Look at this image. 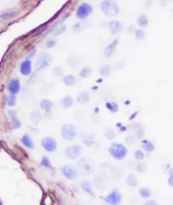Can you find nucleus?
Returning <instances> with one entry per match:
<instances>
[{"label": "nucleus", "mask_w": 173, "mask_h": 205, "mask_svg": "<svg viewBox=\"0 0 173 205\" xmlns=\"http://www.w3.org/2000/svg\"><path fill=\"white\" fill-rule=\"evenodd\" d=\"M146 170V165L144 164V163H138V165H137V170H138V172H144Z\"/></svg>", "instance_id": "nucleus-43"}, {"label": "nucleus", "mask_w": 173, "mask_h": 205, "mask_svg": "<svg viewBox=\"0 0 173 205\" xmlns=\"http://www.w3.org/2000/svg\"><path fill=\"white\" fill-rule=\"evenodd\" d=\"M57 44V40L56 39H50V40H48L47 41V43H46V47L47 48H53L56 46Z\"/></svg>", "instance_id": "nucleus-41"}, {"label": "nucleus", "mask_w": 173, "mask_h": 205, "mask_svg": "<svg viewBox=\"0 0 173 205\" xmlns=\"http://www.w3.org/2000/svg\"><path fill=\"white\" fill-rule=\"evenodd\" d=\"M41 165H43L45 168H47V169H50L52 165H51V161L49 159L44 156L42 157V160H41Z\"/></svg>", "instance_id": "nucleus-38"}, {"label": "nucleus", "mask_w": 173, "mask_h": 205, "mask_svg": "<svg viewBox=\"0 0 173 205\" xmlns=\"http://www.w3.org/2000/svg\"><path fill=\"white\" fill-rule=\"evenodd\" d=\"M7 104L9 106H14L16 104V96H15V95H9V96H8V99H7Z\"/></svg>", "instance_id": "nucleus-36"}, {"label": "nucleus", "mask_w": 173, "mask_h": 205, "mask_svg": "<svg viewBox=\"0 0 173 205\" xmlns=\"http://www.w3.org/2000/svg\"><path fill=\"white\" fill-rule=\"evenodd\" d=\"M41 146L43 147V149L48 152H54L57 150V142L52 137L44 138L41 140Z\"/></svg>", "instance_id": "nucleus-9"}, {"label": "nucleus", "mask_w": 173, "mask_h": 205, "mask_svg": "<svg viewBox=\"0 0 173 205\" xmlns=\"http://www.w3.org/2000/svg\"><path fill=\"white\" fill-rule=\"evenodd\" d=\"M117 44H118V39H115L114 41L111 42L108 46H106V48L104 49V55L106 58H111L114 54L116 50H117Z\"/></svg>", "instance_id": "nucleus-11"}, {"label": "nucleus", "mask_w": 173, "mask_h": 205, "mask_svg": "<svg viewBox=\"0 0 173 205\" xmlns=\"http://www.w3.org/2000/svg\"><path fill=\"white\" fill-rule=\"evenodd\" d=\"M100 8L106 16H115L119 13V7L115 0H103L101 3Z\"/></svg>", "instance_id": "nucleus-1"}, {"label": "nucleus", "mask_w": 173, "mask_h": 205, "mask_svg": "<svg viewBox=\"0 0 173 205\" xmlns=\"http://www.w3.org/2000/svg\"><path fill=\"white\" fill-rule=\"evenodd\" d=\"M62 137L68 141H72L77 136V131L75 127L72 124L63 125L61 129Z\"/></svg>", "instance_id": "nucleus-5"}, {"label": "nucleus", "mask_w": 173, "mask_h": 205, "mask_svg": "<svg viewBox=\"0 0 173 205\" xmlns=\"http://www.w3.org/2000/svg\"><path fill=\"white\" fill-rule=\"evenodd\" d=\"M52 57L48 53H41L38 57L37 62L35 63V69L37 71L41 70L45 68H47L52 62Z\"/></svg>", "instance_id": "nucleus-7"}, {"label": "nucleus", "mask_w": 173, "mask_h": 205, "mask_svg": "<svg viewBox=\"0 0 173 205\" xmlns=\"http://www.w3.org/2000/svg\"><path fill=\"white\" fill-rule=\"evenodd\" d=\"M139 195L142 198H150L151 196V194H152V192L150 190L149 188H140V190H139Z\"/></svg>", "instance_id": "nucleus-30"}, {"label": "nucleus", "mask_w": 173, "mask_h": 205, "mask_svg": "<svg viewBox=\"0 0 173 205\" xmlns=\"http://www.w3.org/2000/svg\"><path fill=\"white\" fill-rule=\"evenodd\" d=\"M82 142L87 146H92L95 144L96 139H95V137L92 134L86 133L82 137Z\"/></svg>", "instance_id": "nucleus-16"}, {"label": "nucleus", "mask_w": 173, "mask_h": 205, "mask_svg": "<svg viewBox=\"0 0 173 205\" xmlns=\"http://www.w3.org/2000/svg\"><path fill=\"white\" fill-rule=\"evenodd\" d=\"M53 103L48 100H42L40 103V106L42 110L46 111H50L52 107H53Z\"/></svg>", "instance_id": "nucleus-26"}, {"label": "nucleus", "mask_w": 173, "mask_h": 205, "mask_svg": "<svg viewBox=\"0 0 173 205\" xmlns=\"http://www.w3.org/2000/svg\"><path fill=\"white\" fill-rule=\"evenodd\" d=\"M21 142H22V144H23L25 146L29 148V149H33L34 146H35L33 140L30 138L29 135L27 134L23 135V137L21 138Z\"/></svg>", "instance_id": "nucleus-17"}, {"label": "nucleus", "mask_w": 173, "mask_h": 205, "mask_svg": "<svg viewBox=\"0 0 173 205\" xmlns=\"http://www.w3.org/2000/svg\"><path fill=\"white\" fill-rule=\"evenodd\" d=\"M17 15L18 12L16 11L6 12V13H3L2 15H0V19L3 20V21H8V20H10V19H13L15 16H17Z\"/></svg>", "instance_id": "nucleus-25"}, {"label": "nucleus", "mask_w": 173, "mask_h": 205, "mask_svg": "<svg viewBox=\"0 0 173 205\" xmlns=\"http://www.w3.org/2000/svg\"><path fill=\"white\" fill-rule=\"evenodd\" d=\"M83 153V147L79 144H74L72 146L68 147L63 151V154L66 157L69 159H77L79 158Z\"/></svg>", "instance_id": "nucleus-6"}, {"label": "nucleus", "mask_w": 173, "mask_h": 205, "mask_svg": "<svg viewBox=\"0 0 173 205\" xmlns=\"http://www.w3.org/2000/svg\"><path fill=\"white\" fill-rule=\"evenodd\" d=\"M67 30V26H66L65 25H62V26H60L58 28H57V29L55 30V31H54V33H53V35H62L63 33L65 32V30Z\"/></svg>", "instance_id": "nucleus-37"}, {"label": "nucleus", "mask_w": 173, "mask_h": 205, "mask_svg": "<svg viewBox=\"0 0 173 205\" xmlns=\"http://www.w3.org/2000/svg\"><path fill=\"white\" fill-rule=\"evenodd\" d=\"M8 89H9V91L10 92V94H18L20 92V91H21V83H20V80L18 79H11L9 84Z\"/></svg>", "instance_id": "nucleus-13"}, {"label": "nucleus", "mask_w": 173, "mask_h": 205, "mask_svg": "<svg viewBox=\"0 0 173 205\" xmlns=\"http://www.w3.org/2000/svg\"><path fill=\"white\" fill-rule=\"evenodd\" d=\"M31 61L30 59H26L24 62H22L21 64L20 70L22 75L24 76H28L31 73Z\"/></svg>", "instance_id": "nucleus-12"}, {"label": "nucleus", "mask_w": 173, "mask_h": 205, "mask_svg": "<svg viewBox=\"0 0 173 205\" xmlns=\"http://www.w3.org/2000/svg\"><path fill=\"white\" fill-rule=\"evenodd\" d=\"M169 176H173V168L169 170Z\"/></svg>", "instance_id": "nucleus-47"}, {"label": "nucleus", "mask_w": 173, "mask_h": 205, "mask_svg": "<svg viewBox=\"0 0 173 205\" xmlns=\"http://www.w3.org/2000/svg\"><path fill=\"white\" fill-rule=\"evenodd\" d=\"M91 73H92V69L91 68L84 67L81 70L79 71V75L80 77H82V78H88V77L91 76Z\"/></svg>", "instance_id": "nucleus-28"}, {"label": "nucleus", "mask_w": 173, "mask_h": 205, "mask_svg": "<svg viewBox=\"0 0 173 205\" xmlns=\"http://www.w3.org/2000/svg\"><path fill=\"white\" fill-rule=\"evenodd\" d=\"M134 156H135V158L137 159L138 161H143V160H144V154L142 150H137L134 153Z\"/></svg>", "instance_id": "nucleus-39"}, {"label": "nucleus", "mask_w": 173, "mask_h": 205, "mask_svg": "<svg viewBox=\"0 0 173 205\" xmlns=\"http://www.w3.org/2000/svg\"><path fill=\"white\" fill-rule=\"evenodd\" d=\"M141 144H142V147L144 148V150L147 152H153L155 150V145L150 140H143Z\"/></svg>", "instance_id": "nucleus-22"}, {"label": "nucleus", "mask_w": 173, "mask_h": 205, "mask_svg": "<svg viewBox=\"0 0 173 205\" xmlns=\"http://www.w3.org/2000/svg\"><path fill=\"white\" fill-rule=\"evenodd\" d=\"M145 204H156V203H155V201H149L145 203Z\"/></svg>", "instance_id": "nucleus-46"}, {"label": "nucleus", "mask_w": 173, "mask_h": 205, "mask_svg": "<svg viewBox=\"0 0 173 205\" xmlns=\"http://www.w3.org/2000/svg\"><path fill=\"white\" fill-rule=\"evenodd\" d=\"M125 140H126V143H128L129 144H132L135 142V138L133 136H128L125 138Z\"/></svg>", "instance_id": "nucleus-44"}, {"label": "nucleus", "mask_w": 173, "mask_h": 205, "mask_svg": "<svg viewBox=\"0 0 173 205\" xmlns=\"http://www.w3.org/2000/svg\"><path fill=\"white\" fill-rule=\"evenodd\" d=\"M60 170H61L62 174L66 178L69 179V180H74L75 178H77V176L79 175V171L71 165H64V166L61 167Z\"/></svg>", "instance_id": "nucleus-8"}, {"label": "nucleus", "mask_w": 173, "mask_h": 205, "mask_svg": "<svg viewBox=\"0 0 173 205\" xmlns=\"http://www.w3.org/2000/svg\"><path fill=\"white\" fill-rule=\"evenodd\" d=\"M127 184L129 185V187L131 188H133V187H136L137 184H138V181H137V177L135 176V175L133 174H130L128 176L126 180Z\"/></svg>", "instance_id": "nucleus-24"}, {"label": "nucleus", "mask_w": 173, "mask_h": 205, "mask_svg": "<svg viewBox=\"0 0 173 205\" xmlns=\"http://www.w3.org/2000/svg\"><path fill=\"white\" fill-rule=\"evenodd\" d=\"M81 188L87 193H90L92 196L94 195V193H92V185H91V183L89 181H84L82 182V184H81Z\"/></svg>", "instance_id": "nucleus-27"}, {"label": "nucleus", "mask_w": 173, "mask_h": 205, "mask_svg": "<svg viewBox=\"0 0 173 205\" xmlns=\"http://www.w3.org/2000/svg\"><path fill=\"white\" fill-rule=\"evenodd\" d=\"M135 37H136L137 40L143 41V40L145 38V32L144 31V30L142 29L136 30V31H135Z\"/></svg>", "instance_id": "nucleus-35"}, {"label": "nucleus", "mask_w": 173, "mask_h": 205, "mask_svg": "<svg viewBox=\"0 0 173 205\" xmlns=\"http://www.w3.org/2000/svg\"><path fill=\"white\" fill-rule=\"evenodd\" d=\"M11 126L13 128H21V123L20 119L17 117V115H14V116H11Z\"/></svg>", "instance_id": "nucleus-31"}, {"label": "nucleus", "mask_w": 173, "mask_h": 205, "mask_svg": "<svg viewBox=\"0 0 173 205\" xmlns=\"http://www.w3.org/2000/svg\"><path fill=\"white\" fill-rule=\"evenodd\" d=\"M108 151L110 155L116 160H123L128 154V149L123 144L118 143H113L109 147Z\"/></svg>", "instance_id": "nucleus-3"}, {"label": "nucleus", "mask_w": 173, "mask_h": 205, "mask_svg": "<svg viewBox=\"0 0 173 205\" xmlns=\"http://www.w3.org/2000/svg\"><path fill=\"white\" fill-rule=\"evenodd\" d=\"M77 100L81 104H86L90 101V94L88 91H80L77 96Z\"/></svg>", "instance_id": "nucleus-15"}, {"label": "nucleus", "mask_w": 173, "mask_h": 205, "mask_svg": "<svg viewBox=\"0 0 173 205\" xmlns=\"http://www.w3.org/2000/svg\"><path fill=\"white\" fill-rule=\"evenodd\" d=\"M123 29V24L118 21H112L109 23V30L112 35H116L117 33H120Z\"/></svg>", "instance_id": "nucleus-14"}, {"label": "nucleus", "mask_w": 173, "mask_h": 205, "mask_svg": "<svg viewBox=\"0 0 173 205\" xmlns=\"http://www.w3.org/2000/svg\"><path fill=\"white\" fill-rule=\"evenodd\" d=\"M93 12V7L89 3H83L79 4V7L77 8L75 15L76 17L79 20H85L87 17H89Z\"/></svg>", "instance_id": "nucleus-4"}, {"label": "nucleus", "mask_w": 173, "mask_h": 205, "mask_svg": "<svg viewBox=\"0 0 173 205\" xmlns=\"http://www.w3.org/2000/svg\"><path fill=\"white\" fill-rule=\"evenodd\" d=\"M77 167H78V171L81 173L83 175H90L95 170V163L90 158H82L79 160V161L77 163Z\"/></svg>", "instance_id": "nucleus-2"}, {"label": "nucleus", "mask_w": 173, "mask_h": 205, "mask_svg": "<svg viewBox=\"0 0 173 205\" xmlns=\"http://www.w3.org/2000/svg\"><path fill=\"white\" fill-rule=\"evenodd\" d=\"M87 27V24L85 23V21H79L77 22L76 24H74L73 26V30L74 31H81L84 29H85Z\"/></svg>", "instance_id": "nucleus-29"}, {"label": "nucleus", "mask_w": 173, "mask_h": 205, "mask_svg": "<svg viewBox=\"0 0 173 205\" xmlns=\"http://www.w3.org/2000/svg\"><path fill=\"white\" fill-rule=\"evenodd\" d=\"M63 82L67 86H73V85H75L76 79H75V77L72 75V74H68V75L63 77Z\"/></svg>", "instance_id": "nucleus-21"}, {"label": "nucleus", "mask_w": 173, "mask_h": 205, "mask_svg": "<svg viewBox=\"0 0 173 205\" xmlns=\"http://www.w3.org/2000/svg\"><path fill=\"white\" fill-rule=\"evenodd\" d=\"M135 134L137 136V138H142L144 136V129L142 128H138L136 130Z\"/></svg>", "instance_id": "nucleus-42"}, {"label": "nucleus", "mask_w": 173, "mask_h": 205, "mask_svg": "<svg viewBox=\"0 0 173 205\" xmlns=\"http://www.w3.org/2000/svg\"><path fill=\"white\" fill-rule=\"evenodd\" d=\"M137 23L141 28H144L149 25V19L145 15H140L137 18Z\"/></svg>", "instance_id": "nucleus-20"}, {"label": "nucleus", "mask_w": 173, "mask_h": 205, "mask_svg": "<svg viewBox=\"0 0 173 205\" xmlns=\"http://www.w3.org/2000/svg\"><path fill=\"white\" fill-rule=\"evenodd\" d=\"M30 118L33 123L35 124H38L41 121V112L38 111V110H35L33 111L30 115Z\"/></svg>", "instance_id": "nucleus-18"}, {"label": "nucleus", "mask_w": 173, "mask_h": 205, "mask_svg": "<svg viewBox=\"0 0 173 205\" xmlns=\"http://www.w3.org/2000/svg\"><path fill=\"white\" fill-rule=\"evenodd\" d=\"M106 107L108 109L109 111H111L112 113H117L118 110H119L118 105H117V103L115 102H106Z\"/></svg>", "instance_id": "nucleus-32"}, {"label": "nucleus", "mask_w": 173, "mask_h": 205, "mask_svg": "<svg viewBox=\"0 0 173 205\" xmlns=\"http://www.w3.org/2000/svg\"><path fill=\"white\" fill-rule=\"evenodd\" d=\"M80 63V59L77 56L72 55L70 56L68 59V64L69 65L71 68H77Z\"/></svg>", "instance_id": "nucleus-19"}, {"label": "nucleus", "mask_w": 173, "mask_h": 205, "mask_svg": "<svg viewBox=\"0 0 173 205\" xmlns=\"http://www.w3.org/2000/svg\"><path fill=\"white\" fill-rule=\"evenodd\" d=\"M53 75H55V76H62L63 75V68L62 67H56L53 71Z\"/></svg>", "instance_id": "nucleus-40"}, {"label": "nucleus", "mask_w": 173, "mask_h": 205, "mask_svg": "<svg viewBox=\"0 0 173 205\" xmlns=\"http://www.w3.org/2000/svg\"><path fill=\"white\" fill-rule=\"evenodd\" d=\"M168 184L170 185L171 187H173V176H169V179H168Z\"/></svg>", "instance_id": "nucleus-45"}, {"label": "nucleus", "mask_w": 173, "mask_h": 205, "mask_svg": "<svg viewBox=\"0 0 173 205\" xmlns=\"http://www.w3.org/2000/svg\"><path fill=\"white\" fill-rule=\"evenodd\" d=\"M104 200L106 203H109V204H118L120 203L122 200V195L117 189H115L108 196L106 197Z\"/></svg>", "instance_id": "nucleus-10"}, {"label": "nucleus", "mask_w": 173, "mask_h": 205, "mask_svg": "<svg viewBox=\"0 0 173 205\" xmlns=\"http://www.w3.org/2000/svg\"><path fill=\"white\" fill-rule=\"evenodd\" d=\"M0 204H2V203H0Z\"/></svg>", "instance_id": "nucleus-48"}, {"label": "nucleus", "mask_w": 173, "mask_h": 205, "mask_svg": "<svg viewBox=\"0 0 173 205\" xmlns=\"http://www.w3.org/2000/svg\"><path fill=\"white\" fill-rule=\"evenodd\" d=\"M100 72L103 76H108L112 72V68L110 65H104L100 68Z\"/></svg>", "instance_id": "nucleus-34"}, {"label": "nucleus", "mask_w": 173, "mask_h": 205, "mask_svg": "<svg viewBox=\"0 0 173 205\" xmlns=\"http://www.w3.org/2000/svg\"><path fill=\"white\" fill-rule=\"evenodd\" d=\"M73 105V99L69 96H66L61 100V105L63 108H69Z\"/></svg>", "instance_id": "nucleus-23"}, {"label": "nucleus", "mask_w": 173, "mask_h": 205, "mask_svg": "<svg viewBox=\"0 0 173 205\" xmlns=\"http://www.w3.org/2000/svg\"><path fill=\"white\" fill-rule=\"evenodd\" d=\"M105 137L110 139V140L114 139L116 138V133H115L114 130L111 128H106L105 129Z\"/></svg>", "instance_id": "nucleus-33"}]
</instances>
